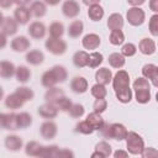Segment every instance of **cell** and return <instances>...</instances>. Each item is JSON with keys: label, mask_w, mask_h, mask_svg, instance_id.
<instances>
[{"label": "cell", "mask_w": 158, "mask_h": 158, "mask_svg": "<svg viewBox=\"0 0 158 158\" xmlns=\"http://www.w3.org/2000/svg\"><path fill=\"white\" fill-rule=\"evenodd\" d=\"M31 75H32L31 69L26 65H19L15 69V77H16V80L19 83H22V84L27 83L31 79Z\"/></svg>", "instance_id": "cell-27"}, {"label": "cell", "mask_w": 158, "mask_h": 158, "mask_svg": "<svg viewBox=\"0 0 158 158\" xmlns=\"http://www.w3.org/2000/svg\"><path fill=\"white\" fill-rule=\"evenodd\" d=\"M112 154V148L109 142L100 141L95 144V152L91 154V158H106Z\"/></svg>", "instance_id": "cell-11"}, {"label": "cell", "mask_w": 158, "mask_h": 158, "mask_svg": "<svg viewBox=\"0 0 158 158\" xmlns=\"http://www.w3.org/2000/svg\"><path fill=\"white\" fill-rule=\"evenodd\" d=\"M40 133L42 136V138L47 139V141H51L53 138H56L57 133H58V126L56 122L48 120V121H44L41 127H40Z\"/></svg>", "instance_id": "cell-6"}, {"label": "cell", "mask_w": 158, "mask_h": 158, "mask_svg": "<svg viewBox=\"0 0 158 158\" xmlns=\"http://www.w3.org/2000/svg\"><path fill=\"white\" fill-rule=\"evenodd\" d=\"M127 2L131 5V6H141L146 2V0H127Z\"/></svg>", "instance_id": "cell-58"}, {"label": "cell", "mask_w": 158, "mask_h": 158, "mask_svg": "<svg viewBox=\"0 0 158 158\" xmlns=\"http://www.w3.org/2000/svg\"><path fill=\"white\" fill-rule=\"evenodd\" d=\"M109 64L112 67V68H116V69H121L125 64H126V57H123L121 53L118 52H114L109 56Z\"/></svg>", "instance_id": "cell-32"}, {"label": "cell", "mask_w": 158, "mask_h": 158, "mask_svg": "<svg viewBox=\"0 0 158 158\" xmlns=\"http://www.w3.org/2000/svg\"><path fill=\"white\" fill-rule=\"evenodd\" d=\"M111 79H112V72L106 67L99 68L95 73V80L99 84L107 85L109 83H111Z\"/></svg>", "instance_id": "cell-22"}, {"label": "cell", "mask_w": 158, "mask_h": 158, "mask_svg": "<svg viewBox=\"0 0 158 158\" xmlns=\"http://www.w3.org/2000/svg\"><path fill=\"white\" fill-rule=\"evenodd\" d=\"M126 20L128 21V23L131 26H135V27L141 26V25H143V22L146 20V12L139 6H131L127 10Z\"/></svg>", "instance_id": "cell-5"}, {"label": "cell", "mask_w": 158, "mask_h": 158, "mask_svg": "<svg viewBox=\"0 0 158 158\" xmlns=\"http://www.w3.org/2000/svg\"><path fill=\"white\" fill-rule=\"evenodd\" d=\"M102 62H104V56L100 52H93V53L89 54L88 67H90V68H99V65H101Z\"/></svg>", "instance_id": "cell-41"}, {"label": "cell", "mask_w": 158, "mask_h": 158, "mask_svg": "<svg viewBox=\"0 0 158 158\" xmlns=\"http://www.w3.org/2000/svg\"><path fill=\"white\" fill-rule=\"evenodd\" d=\"M56 157H63V158H69L70 157V158H73L74 153L70 149H67V148H58Z\"/></svg>", "instance_id": "cell-52"}, {"label": "cell", "mask_w": 158, "mask_h": 158, "mask_svg": "<svg viewBox=\"0 0 158 158\" xmlns=\"http://www.w3.org/2000/svg\"><path fill=\"white\" fill-rule=\"evenodd\" d=\"M14 5V0H0V9H10Z\"/></svg>", "instance_id": "cell-54"}, {"label": "cell", "mask_w": 158, "mask_h": 158, "mask_svg": "<svg viewBox=\"0 0 158 158\" xmlns=\"http://www.w3.org/2000/svg\"><path fill=\"white\" fill-rule=\"evenodd\" d=\"M30 12L31 16L36 19H41L47 14V5L41 0H35L30 5Z\"/></svg>", "instance_id": "cell-20"}, {"label": "cell", "mask_w": 158, "mask_h": 158, "mask_svg": "<svg viewBox=\"0 0 158 158\" xmlns=\"http://www.w3.org/2000/svg\"><path fill=\"white\" fill-rule=\"evenodd\" d=\"M15 93L19 94V96H20L25 102L31 101V100H33V98H35L33 90H32L31 88H28V86H19V88H16Z\"/></svg>", "instance_id": "cell-35"}, {"label": "cell", "mask_w": 158, "mask_h": 158, "mask_svg": "<svg viewBox=\"0 0 158 158\" xmlns=\"http://www.w3.org/2000/svg\"><path fill=\"white\" fill-rule=\"evenodd\" d=\"M5 118H6V114L0 112V130H5Z\"/></svg>", "instance_id": "cell-59"}, {"label": "cell", "mask_w": 158, "mask_h": 158, "mask_svg": "<svg viewBox=\"0 0 158 158\" xmlns=\"http://www.w3.org/2000/svg\"><path fill=\"white\" fill-rule=\"evenodd\" d=\"M123 57H133L136 53H137V47L136 44L128 42V43H125L121 48V52H120Z\"/></svg>", "instance_id": "cell-47"}, {"label": "cell", "mask_w": 158, "mask_h": 158, "mask_svg": "<svg viewBox=\"0 0 158 158\" xmlns=\"http://www.w3.org/2000/svg\"><path fill=\"white\" fill-rule=\"evenodd\" d=\"M41 84L44 88H47V89L48 88H52V86H56L58 84L57 78H56V75H54V73H53L52 69H48V70H46L42 74V77H41Z\"/></svg>", "instance_id": "cell-31"}, {"label": "cell", "mask_w": 158, "mask_h": 158, "mask_svg": "<svg viewBox=\"0 0 158 158\" xmlns=\"http://www.w3.org/2000/svg\"><path fill=\"white\" fill-rule=\"evenodd\" d=\"M48 33H49V37H56V38H60L64 33V25L59 21H54L49 25L48 27Z\"/></svg>", "instance_id": "cell-33"}, {"label": "cell", "mask_w": 158, "mask_h": 158, "mask_svg": "<svg viewBox=\"0 0 158 158\" xmlns=\"http://www.w3.org/2000/svg\"><path fill=\"white\" fill-rule=\"evenodd\" d=\"M88 59H89V53L85 51H77L73 54V64L77 68L88 67Z\"/></svg>", "instance_id": "cell-30"}, {"label": "cell", "mask_w": 158, "mask_h": 158, "mask_svg": "<svg viewBox=\"0 0 158 158\" xmlns=\"http://www.w3.org/2000/svg\"><path fill=\"white\" fill-rule=\"evenodd\" d=\"M100 132L101 135L105 137V138H114L116 141H123L127 136V128L125 125L122 123H107V122H104V125L101 126L100 128Z\"/></svg>", "instance_id": "cell-1"}, {"label": "cell", "mask_w": 158, "mask_h": 158, "mask_svg": "<svg viewBox=\"0 0 158 158\" xmlns=\"http://www.w3.org/2000/svg\"><path fill=\"white\" fill-rule=\"evenodd\" d=\"M5 130H9V131L19 130V126H17V114H15V112H9V114H6V118H5Z\"/></svg>", "instance_id": "cell-40"}, {"label": "cell", "mask_w": 158, "mask_h": 158, "mask_svg": "<svg viewBox=\"0 0 158 158\" xmlns=\"http://www.w3.org/2000/svg\"><path fill=\"white\" fill-rule=\"evenodd\" d=\"M37 114H38L41 117L46 118V120H52V118L57 117V115H58V109H57V106H56L54 104L46 102V104L38 106Z\"/></svg>", "instance_id": "cell-10"}, {"label": "cell", "mask_w": 158, "mask_h": 158, "mask_svg": "<svg viewBox=\"0 0 158 158\" xmlns=\"http://www.w3.org/2000/svg\"><path fill=\"white\" fill-rule=\"evenodd\" d=\"M111 83H112V89H114L115 94H118L121 91L131 89L130 88V75L123 69H120L116 72V74L111 79Z\"/></svg>", "instance_id": "cell-3"}, {"label": "cell", "mask_w": 158, "mask_h": 158, "mask_svg": "<svg viewBox=\"0 0 158 158\" xmlns=\"http://www.w3.org/2000/svg\"><path fill=\"white\" fill-rule=\"evenodd\" d=\"M58 148H59V147L56 146V144H51V146H41L38 157H40V158H56Z\"/></svg>", "instance_id": "cell-34"}, {"label": "cell", "mask_w": 158, "mask_h": 158, "mask_svg": "<svg viewBox=\"0 0 158 158\" xmlns=\"http://www.w3.org/2000/svg\"><path fill=\"white\" fill-rule=\"evenodd\" d=\"M32 125V116L28 112H20L17 114V126L19 130L27 128Z\"/></svg>", "instance_id": "cell-36"}, {"label": "cell", "mask_w": 158, "mask_h": 158, "mask_svg": "<svg viewBox=\"0 0 158 158\" xmlns=\"http://www.w3.org/2000/svg\"><path fill=\"white\" fill-rule=\"evenodd\" d=\"M25 59L31 65H40L44 62V54L40 49H32V51H28L26 53Z\"/></svg>", "instance_id": "cell-21"}, {"label": "cell", "mask_w": 158, "mask_h": 158, "mask_svg": "<svg viewBox=\"0 0 158 158\" xmlns=\"http://www.w3.org/2000/svg\"><path fill=\"white\" fill-rule=\"evenodd\" d=\"M62 12L67 19H75L80 14V5L77 0H65L62 4Z\"/></svg>", "instance_id": "cell-7"}, {"label": "cell", "mask_w": 158, "mask_h": 158, "mask_svg": "<svg viewBox=\"0 0 158 158\" xmlns=\"http://www.w3.org/2000/svg\"><path fill=\"white\" fill-rule=\"evenodd\" d=\"M86 122L91 126V128L94 130V131H100V128H101V126L104 125V118H102V116H101V114H99V112H95V111H93V112H90L88 116H86Z\"/></svg>", "instance_id": "cell-26"}, {"label": "cell", "mask_w": 158, "mask_h": 158, "mask_svg": "<svg viewBox=\"0 0 158 158\" xmlns=\"http://www.w3.org/2000/svg\"><path fill=\"white\" fill-rule=\"evenodd\" d=\"M51 69L53 70V73H54V75H56L58 83H64V81L67 80V78H68V72H67L65 67L57 64V65L52 67Z\"/></svg>", "instance_id": "cell-42"}, {"label": "cell", "mask_w": 158, "mask_h": 158, "mask_svg": "<svg viewBox=\"0 0 158 158\" xmlns=\"http://www.w3.org/2000/svg\"><path fill=\"white\" fill-rule=\"evenodd\" d=\"M72 100L69 99V98H67L65 95H63L54 105L57 106V109H58V111H63V112H68L69 111V109H70V106H72Z\"/></svg>", "instance_id": "cell-44"}, {"label": "cell", "mask_w": 158, "mask_h": 158, "mask_svg": "<svg viewBox=\"0 0 158 158\" xmlns=\"http://www.w3.org/2000/svg\"><path fill=\"white\" fill-rule=\"evenodd\" d=\"M27 32L30 35V37H32L33 40H42L44 38L46 33H47V28L44 26L43 22L41 21H33L30 23Z\"/></svg>", "instance_id": "cell-8"}, {"label": "cell", "mask_w": 158, "mask_h": 158, "mask_svg": "<svg viewBox=\"0 0 158 158\" xmlns=\"http://www.w3.org/2000/svg\"><path fill=\"white\" fill-rule=\"evenodd\" d=\"M81 1L86 6H90V5H94V4H99L100 2V0H81Z\"/></svg>", "instance_id": "cell-61"}, {"label": "cell", "mask_w": 158, "mask_h": 158, "mask_svg": "<svg viewBox=\"0 0 158 158\" xmlns=\"http://www.w3.org/2000/svg\"><path fill=\"white\" fill-rule=\"evenodd\" d=\"M109 41L112 46H120L125 42V35L122 30H112L109 36Z\"/></svg>", "instance_id": "cell-38"}, {"label": "cell", "mask_w": 158, "mask_h": 158, "mask_svg": "<svg viewBox=\"0 0 158 158\" xmlns=\"http://www.w3.org/2000/svg\"><path fill=\"white\" fill-rule=\"evenodd\" d=\"M100 43H101V38H100V36L96 35V33H88V35H85V36L83 37V40H81L83 47H84L85 49H90V51L96 49V48L100 46Z\"/></svg>", "instance_id": "cell-17"}, {"label": "cell", "mask_w": 158, "mask_h": 158, "mask_svg": "<svg viewBox=\"0 0 158 158\" xmlns=\"http://www.w3.org/2000/svg\"><path fill=\"white\" fill-rule=\"evenodd\" d=\"M4 99V89H2V86L0 85V100H2Z\"/></svg>", "instance_id": "cell-62"}, {"label": "cell", "mask_w": 158, "mask_h": 158, "mask_svg": "<svg viewBox=\"0 0 158 158\" xmlns=\"http://www.w3.org/2000/svg\"><path fill=\"white\" fill-rule=\"evenodd\" d=\"M4 17H5V16H4V15H2V12L0 11V26H1V23H2V21H4Z\"/></svg>", "instance_id": "cell-63"}, {"label": "cell", "mask_w": 158, "mask_h": 158, "mask_svg": "<svg viewBox=\"0 0 158 158\" xmlns=\"http://www.w3.org/2000/svg\"><path fill=\"white\" fill-rule=\"evenodd\" d=\"M10 46H11V49L14 52H20L21 53V52H26L30 48L31 42L26 36H16L11 41Z\"/></svg>", "instance_id": "cell-13"}, {"label": "cell", "mask_w": 158, "mask_h": 158, "mask_svg": "<svg viewBox=\"0 0 158 158\" xmlns=\"http://www.w3.org/2000/svg\"><path fill=\"white\" fill-rule=\"evenodd\" d=\"M75 132H79L81 135H91L94 132V130L91 128V126L86 122V120L84 121H79L75 125Z\"/></svg>", "instance_id": "cell-46"}, {"label": "cell", "mask_w": 158, "mask_h": 158, "mask_svg": "<svg viewBox=\"0 0 158 158\" xmlns=\"http://www.w3.org/2000/svg\"><path fill=\"white\" fill-rule=\"evenodd\" d=\"M90 91H91V95H93L95 99H105L106 95H107V90H106L105 85L99 84V83L94 84V85L91 86Z\"/></svg>", "instance_id": "cell-43"}, {"label": "cell", "mask_w": 158, "mask_h": 158, "mask_svg": "<svg viewBox=\"0 0 158 158\" xmlns=\"http://www.w3.org/2000/svg\"><path fill=\"white\" fill-rule=\"evenodd\" d=\"M123 23H125V20H123V16L118 12H114L111 14L109 17H107V27L109 30H121L123 27Z\"/></svg>", "instance_id": "cell-23"}, {"label": "cell", "mask_w": 158, "mask_h": 158, "mask_svg": "<svg viewBox=\"0 0 158 158\" xmlns=\"http://www.w3.org/2000/svg\"><path fill=\"white\" fill-rule=\"evenodd\" d=\"M31 12L27 6H17L14 11V19L19 25H26L31 19Z\"/></svg>", "instance_id": "cell-16"}, {"label": "cell", "mask_w": 158, "mask_h": 158, "mask_svg": "<svg viewBox=\"0 0 158 158\" xmlns=\"http://www.w3.org/2000/svg\"><path fill=\"white\" fill-rule=\"evenodd\" d=\"M46 5H49V6H56V5H58L62 0H42Z\"/></svg>", "instance_id": "cell-60"}, {"label": "cell", "mask_w": 158, "mask_h": 158, "mask_svg": "<svg viewBox=\"0 0 158 158\" xmlns=\"http://www.w3.org/2000/svg\"><path fill=\"white\" fill-rule=\"evenodd\" d=\"M4 104L7 109L10 110H17L21 109L25 105V101L19 96V94H16L15 91L12 94H9L5 99H4Z\"/></svg>", "instance_id": "cell-19"}, {"label": "cell", "mask_w": 158, "mask_h": 158, "mask_svg": "<svg viewBox=\"0 0 158 158\" xmlns=\"http://www.w3.org/2000/svg\"><path fill=\"white\" fill-rule=\"evenodd\" d=\"M139 156H142L143 158H152V157H157L158 156V152L153 147H147V148L144 147L143 151H142V153Z\"/></svg>", "instance_id": "cell-51"}, {"label": "cell", "mask_w": 158, "mask_h": 158, "mask_svg": "<svg viewBox=\"0 0 158 158\" xmlns=\"http://www.w3.org/2000/svg\"><path fill=\"white\" fill-rule=\"evenodd\" d=\"M0 27H1V31L6 36H14L19 31V23H17V21L14 17H10V16L4 17V21H2V23H1Z\"/></svg>", "instance_id": "cell-12"}, {"label": "cell", "mask_w": 158, "mask_h": 158, "mask_svg": "<svg viewBox=\"0 0 158 158\" xmlns=\"http://www.w3.org/2000/svg\"><path fill=\"white\" fill-rule=\"evenodd\" d=\"M69 115L73 117V118H80L84 114H85V109L81 104H72L70 109H69Z\"/></svg>", "instance_id": "cell-45"}, {"label": "cell", "mask_w": 158, "mask_h": 158, "mask_svg": "<svg viewBox=\"0 0 158 158\" xmlns=\"http://www.w3.org/2000/svg\"><path fill=\"white\" fill-rule=\"evenodd\" d=\"M135 99L138 104H147L151 100V89H137L135 90Z\"/></svg>", "instance_id": "cell-37"}, {"label": "cell", "mask_w": 158, "mask_h": 158, "mask_svg": "<svg viewBox=\"0 0 158 158\" xmlns=\"http://www.w3.org/2000/svg\"><path fill=\"white\" fill-rule=\"evenodd\" d=\"M31 2H32V0H14V4L17 6H27Z\"/></svg>", "instance_id": "cell-57"}, {"label": "cell", "mask_w": 158, "mask_h": 158, "mask_svg": "<svg viewBox=\"0 0 158 158\" xmlns=\"http://www.w3.org/2000/svg\"><path fill=\"white\" fill-rule=\"evenodd\" d=\"M6 44H7V36L2 31H0V49H4Z\"/></svg>", "instance_id": "cell-53"}, {"label": "cell", "mask_w": 158, "mask_h": 158, "mask_svg": "<svg viewBox=\"0 0 158 158\" xmlns=\"http://www.w3.org/2000/svg\"><path fill=\"white\" fill-rule=\"evenodd\" d=\"M148 28H149V32L153 37L158 36V15L157 14L151 16L149 22H148Z\"/></svg>", "instance_id": "cell-48"}, {"label": "cell", "mask_w": 158, "mask_h": 158, "mask_svg": "<svg viewBox=\"0 0 158 158\" xmlns=\"http://www.w3.org/2000/svg\"><path fill=\"white\" fill-rule=\"evenodd\" d=\"M15 64L10 60H0V77L4 79H11L15 75Z\"/></svg>", "instance_id": "cell-24"}, {"label": "cell", "mask_w": 158, "mask_h": 158, "mask_svg": "<svg viewBox=\"0 0 158 158\" xmlns=\"http://www.w3.org/2000/svg\"><path fill=\"white\" fill-rule=\"evenodd\" d=\"M5 147L10 152H17L23 147V141L17 135H9L5 137Z\"/></svg>", "instance_id": "cell-14"}, {"label": "cell", "mask_w": 158, "mask_h": 158, "mask_svg": "<svg viewBox=\"0 0 158 158\" xmlns=\"http://www.w3.org/2000/svg\"><path fill=\"white\" fill-rule=\"evenodd\" d=\"M89 83L84 77H74L70 80V89L77 94H84L88 91Z\"/></svg>", "instance_id": "cell-15"}, {"label": "cell", "mask_w": 158, "mask_h": 158, "mask_svg": "<svg viewBox=\"0 0 158 158\" xmlns=\"http://www.w3.org/2000/svg\"><path fill=\"white\" fill-rule=\"evenodd\" d=\"M112 156H114L115 158H120V157L126 158V157H128V152H127V151H122V149H117L116 152L112 153Z\"/></svg>", "instance_id": "cell-55"}, {"label": "cell", "mask_w": 158, "mask_h": 158, "mask_svg": "<svg viewBox=\"0 0 158 158\" xmlns=\"http://www.w3.org/2000/svg\"><path fill=\"white\" fill-rule=\"evenodd\" d=\"M149 9L157 14L158 12V0H149Z\"/></svg>", "instance_id": "cell-56"}, {"label": "cell", "mask_w": 158, "mask_h": 158, "mask_svg": "<svg viewBox=\"0 0 158 158\" xmlns=\"http://www.w3.org/2000/svg\"><path fill=\"white\" fill-rule=\"evenodd\" d=\"M41 146L42 144H40L37 141H30L25 146V153L27 156H30V157H38Z\"/></svg>", "instance_id": "cell-39"}, {"label": "cell", "mask_w": 158, "mask_h": 158, "mask_svg": "<svg viewBox=\"0 0 158 158\" xmlns=\"http://www.w3.org/2000/svg\"><path fill=\"white\" fill-rule=\"evenodd\" d=\"M93 109H94L95 112L102 114L107 109V101L105 99H96L94 101V104H93Z\"/></svg>", "instance_id": "cell-50"}, {"label": "cell", "mask_w": 158, "mask_h": 158, "mask_svg": "<svg viewBox=\"0 0 158 158\" xmlns=\"http://www.w3.org/2000/svg\"><path fill=\"white\" fill-rule=\"evenodd\" d=\"M104 7L100 5V4H94V5H90L89 9H88V16L91 21L96 22V21H100L102 17H104Z\"/></svg>", "instance_id": "cell-29"}, {"label": "cell", "mask_w": 158, "mask_h": 158, "mask_svg": "<svg viewBox=\"0 0 158 158\" xmlns=\"http://www.w3.org/2000/svg\"><path fill=\"white\" fill-rule=\"evenodd\" d=\"M125 139H126V148L130 154L138 156L142 153V151L144 148V141L137 132L128 131Z\"/></svg>", "instance_id": "cell-2"}, {"label": "cell", "mask_w": 158, "mask_h": 158, "mask_svg": "<svg viewBox=\"0 0 158 158\" xmlns=\"http://www.w3.org/2000/svg\"><path fill=\"white\" fill-rule=\"evenodd\" d=\"M63 95H64V91H63L60 88L52 86V88H48V89H47V91H46V94H44V100H46V102L56 104Z\"/></svg>", "instance_id": "cell-25"}, {"label": "cell", "mask_w": 158, "mask_h": 158, "mask_svg": "<svg viewBox=\"0 0 158 158\" xmlns=\"http://www.w3.org/2000/svg\"><path fill=\"white\" fill-rule=\"evenodd\" d=\"M156 49H157V46H156L154 40L152 38H147V37L142 38L138 43V51L144 56H151L156 53Z\"/></svg>", "instance_id": "cell-18"}, {"label": "cell", "mask_w": 158, "mask_h": 158, "mask_svg": "<svg viewBox=\"0 0 158 158\" xmlns=\"http://www.w3.org/2000/svg\"><path fill=\"white\" fill-rule=\"evenodd\" d=\"M84 31V23L80 20H74L68 26V36L70 38H79Z\"/></svg>", "instance_id": "cell-28"}, {"label": "cell", "mask_w": 158, "mask_h": 158, "mask_svg": "<svg viewBox=\"0 0 158 158\" xmlns=\"http://www.w3.org/2000/svg\"><path fill=\"white\" fill-rule=\"evenodd\" d=\"M133 90H137V89H151V84H149V80L141 77V78H137L135 81H133Z\"/></svg>", "instance_id": "cell-49"}, {"label": "cell", "mask_w": 158, "mask_h": 158, "mask_svg": "<svg viewBox=\"0 0 158 158\" xmlns=\"http://www.w3.org/2000/svg\"><path fill=\"white\" fill-rule=\"evenodd\" d=\"M143 78L152 81L153 86H158V67L153 63H147L142 67Z\"/></svg>", "instance_id": "cell-9"}, {"label": "cell", "mask_w": 158, "mask_h": 158, "mask_svg": "<svg viewBox=\"0 0 158 158\" xmlns=\"http://www.w3.org/2000/svg\"><path fill=\"white\" fill-rule=\"evenodd\" d=\"M44 47L49 53L54 56H62L67 52V42L62 38L48 37L44 42Z\"/></svg>", "instance_id": "cell-4"}]
</instances>
